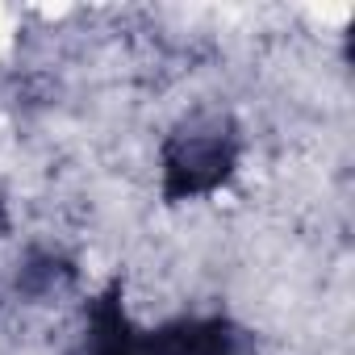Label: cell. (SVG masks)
<instances>
[{
    "mask_svg": "<svg viewBox=\"0 0 355 355\" xmlns=\"http://www.w3.org/2000/svg\"><path fill=\"white\" fill-rule=\"evenodd\" d=\"M239 163V134L226 117H193L163 142V193L189 201L222 189Z\"/></svg>",
    "mask_w": 355,
    "mask_h": 355,
    "instance_id": "obj_1",
    "label": "cell"
},
{
    "mask_svg": "<svg viewBox=\"0 0 355 355\" xmlns=\"http://www.w3.org/2000/svg\"><path fill=\"white\" fill-rule=\"evenodd\" d=\"M80 355H159V330H138L125 318L117 293H109L92 309Z\"/></svg>",
    "mask_w": 355,
    "mask_h": 355,
    "instance_id": "obj_2",
    "label": "cell"
},
{
    "mask_svg": "<svg viewBox=\"0 0 355 355\" xmlns=\"http://www.w3.org/2000/svg\"><path fill=\"white\" fill-rule=\"evenodd\" d=\"M159 355H259L251 334L234 322L205 318V322H175L159 330Z\"/></svg>",
    "mask_w": 355,
    "mask_h": 355,
    "instance_id": "obj_3",
    "label": "cell"
},
{
    "mask_svg": "<svg viewBox=\"0 0 355 355\" xmlns=\"http://www.w3.org/2000/svg\"><path fill=\"white\" fill-rule=\"evenodd\" d=\"M67 276H71V268L63 263V259H55V255H34L26 268H21V288L26 293H34V297H42V293H51V288H59V284H67Z\"/></svg>",
    "mask_w": 355,
    "mask_h": 355,
    "instance_id": "obj_4",
    "label": "cell"
},
{
    "mask_svg": "<svg viewBox=\"0 0 355 355\" xmlns=\"http://www.w3.org/2000/svg\"><path fill=\"white\" fill-rule=\"evenodd\" d=\"M0 230H5V205H0Z\"/></svg>",
    "mask_w": 355,
    "mask_h": 355,
    "instance_id": "obj_5",
    "label": "cell"
}]
</instances>
